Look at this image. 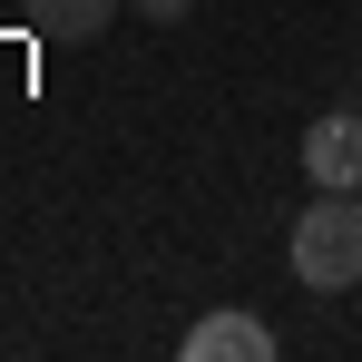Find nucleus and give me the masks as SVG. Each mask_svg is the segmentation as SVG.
Instances as JSON below:
<instances>
[{
  "label": "nucleus",
  "mask_w": 362,
  "mask_h": 362,
  "mask_svg": "<svg viewBox=\"0 0 362 362\" xmlns=\"http://www.w3.org/2000/svg\"><path fill=\"white\" fill-rule=\"evenodd\" d=\"M284 255H294V274L313 294H353L362 284V186H313Z\"/></svg>",
  "instance_id": "nucleus-1"
},
{
  "label": "nucleus",
  "mask_w": 362,
  "mask_h": 362,
  "mask_svg": "<svg viewBox=\"0 0 362 362\" xmlns=\"http://www.w3.org/2000/svg\"><path fill=\"white\" fill-rule=\"evenodd\" d=\"M303 177L313 186H362V108H333V118L303 127Z\"/></svg>",
  "instance_id": "nucleus-2"
},
{
  "label": "nucleus",
  "mask_w": 362,
  "mask_h": 362,
  "mask_svg": "<svg viewBox=\"0 0 362 362\" xmlns=\"http://www.w3.org/2000/svg\"><path fill=\"white\" fill-rule=\"evenodd\" d=\"M274 362V323H255V313H206V323H186V362Z\"/></svg>",
  "instance_id": "nucleus-3"
},
{
  "label": "nucleus",
  "mask_w": 362,
  "mask_h": 362,
  "mask_svg": "<svg viewBox=\"0 0 362 362\" xmlns=\"http://www.w3.org/2000/svg\"><path fill=\"white\" fill-rule=\"evenodd\" d=\"M20 10H30L40 40H98V30L118 20V0H20Z\"/></svg>",
  "instance_id": "nucleus-4"
},
{
  "label": "nucleus",
  "mask_w": 362,
  "mask_h": 362,
  "mask_svg": "<svg viewBox=\"0 0 362 362\" xmlns=\"http://www.w3.org/2000/svg\"><path fill=\"white\" fill-rule=\"evenodd\" d=\"M127 10H147V20H186L196 0H127Z\"/></svg>",
  "instance_id": "nucleus-5"
}]
</instances>
